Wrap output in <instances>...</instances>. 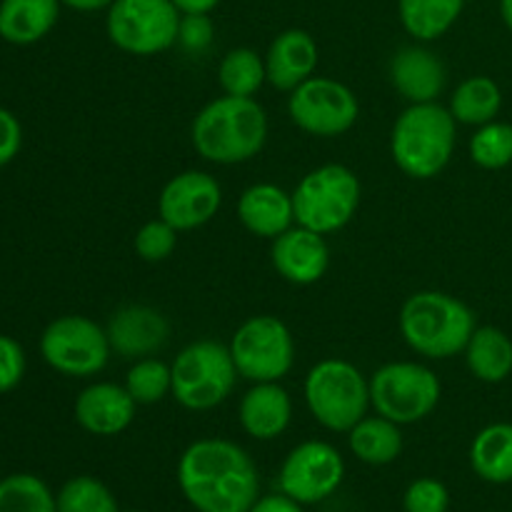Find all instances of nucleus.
Instances as JSON below:
<instances>
[{"label": "nucleus", "instance_id": "f8f14e48", "mask_svg": "<svg viewBox=\"0 0 512 512\" xmlns=\"http://www.w3.org/2000/svg\"><path fill=\"white\" fill-rule=\"evenodd\" d=\"M288 115L300 130L318 138H338L348 133L360 115V103L345 83L313 75L290 90Z\"/></svg>", "mask_w": 512, "mask_h": 512}, {"label": "nucleus", "instance_id": "473e14b6", "mask_svg": "<svg viewBox=\"0 0 512 512\" xmlns=\"http://www.w3.org/2000/svg\"><path fill=\"white\" fill-rule=\"evenodd\" d=\"M135 253L145 260V263H160L168 260L178 248V230L163 218L148 220L143 228L135 233Z\"/></svg>", "mask_w": 512, "mask_h": 512}, {"label": "nucleus", "instance_id": "39448f33", "mask_svg": "<svg viewBox=\"0 0 512 512\" xmlns=\"http://www.w3.org/2000/svg\"><path fill=\"white\" fill-rule=\"evenodd\" d=\"M310 415L333 433H348L368 415L370 380L348 360L328 358L313 365L303 385Z\"/></svg>", "mask_w": 512, "mask_h": 512}, {"label": "nucleus", "instance_id": "9d476101", "mask_svg": "<svg viewBox=\"0 0 512 512\" xmlns=\"http://www.w3.org/2000/svg\"><path fill=\"white\" fill-rule=\"evenodd\" d=\"M108 38L130 55H158L178 43L180 10L173 0H113Z\"/></svg>", "mask_w": 512, "mask_h": 512}, {"label": "nucleus", "instance_id": "5701e85b", "mask_svg": "<svg viewBox=\"0 0 512 512\" xmlns=\"http://www.w3.org/2000/svg\"><path fill=\"white\" fill-rule=\"evenodd\" d=\"M463 353L470 375L480 383L498 385L512 375V340L495 325L475 328Z\"/></svg>", "mask_w": 512, "mask_h": 512}, {"label": "nucleus", "instance_id": "423d86ee", "mask_svg": "<svg viewBox=\"0 0 512 512\" xmlns=\"http://www.w3.org/2000/svg\"><path fill=\"white\" fill-rule=\"evenodd\" d=\"M360 180L348 165L328 163L310 170L293 190L295 223L320 235L338 233L355 218Z\"/></svg>", "mask_w": 512, "mask_h": 512}, {"label": "nucleus", "instance_id": "6e6552de", "mask_svg": "<svg viewBox=\"0 0 512 512\" xmlns=\"http://www.w3.org/2000/svg\"><path fill=\"white\" fill-rule=\"evenodd\" d=\"M443 385L428 365L388 363L370 378V405L375 413L398 425H413L428 418L440 403Z\"/></svg>", "mask_w": 512, "mask_h": 512}, {"label": "nucleus", "instance_id": "a211bd4d", "mask_svg": "<svg viewBox=\"0 0 512 512\" xmlns=\"http://www.w3.org/2000/svg\"><path fill=\"white\" fill-rule=\"evenodd\" d=\"M318 58L320 50L313 35L298 28L283 30L280 35H275L268 53H265L268 83L273 88L290 93L308 78H313L315 68H318Z\"/></svg>", "mask_w": 512, "mask_h": 512}, {"label": "nucleus", "instance_id": "7ed1b4c3", "mask_svg": "<svg viewBox=\"0 0 512 512\" xmlns=\"http://www.w3.org/2000/svg\"><path fill=\"white\" fill-rule=\"evenodd\" d=\"M458 143V120L445 105L410 103L390 133V155L408 178L430 180L445 170Z\"/></svg>", "mask_w": 512, "mask_h": 512}, {"label": "nucleus", "instance_id": "aec40b11", "mask_svg": "<svg viewBox=\"0 0 512 512\" xmlns=\"http://www.w3.org/2000/svg\"><path fill=\"white\" fill-rule=\"evenodd\" d=\"M238 218L248 233L275 240L295 223L293 193L273 183L250 185L238 200Z\"/></svg>", "mask_w": 512, "mask_h": 512}, {"label": "nucleus", "instance_id": "393cba45", "mask_svg": "<svg viewBox=\"0 0 512 512\" xmlns=\"http://www.w3.org/2000/svg\"><path fill=\"white\" fill-rule=\"evenodd\" d=\"M348 445L365 465H390L403 453V433L398 423L383 415H365L353 430H348Z\"/></svg>", "mask_w": 512, "mask_h": 512}, {"label": "nucleus", "instance_id": "a19ab883", "mask_svg": "<svg viewBox=\"0 0 512 512\" xmlns=\"http://www.w3.org/2000/svg\"><path fill=\"white\" fill-rule=\"evenodd\" d=\"M500 15H503V23L508 25L512 33V0H500Z\"/></svg>", "mask_w": 512, "mask_h": 512}, {"label": "nucleus", "instance_id": "dca6fc26", "mask_svg": "<svg viewBox=\"0 0 512 512\" xmlns=\"http://www.w3.org/2000/svg\"><path fill=\"white\" fill-rule=\"evenodd\" d=\"M105 333L115 353L140 360L168 343L170 323L150 305H125L110 315Z\"/></svg>", "mask_w": 512, "mask_h": 512}, {"label": "nucleus", "instance_id": "f3484780", "mask_svg": "<svg viewBox=\"0 0 512 512\" xmlns=\"http://www.w3.org/2000/svg\"><path fill=\"white\" fill-rule=\"evenodd\" d=\"M138 403L125 385L93 383L75 398V420L90 435L110 438L130 428Z\"/></svg>", "mask_w": 512, "mask_h": 512}, {"label": "nucleus", "instance_id": "ddd939ff", "mask_svg": "<svg viewBox=\"0 0 512 512\" xmlns=\"http://www.w3.org/2000/svg\"><path fill=\"white\" fill-rule=\"evenodd\" d=\"M345 478V460L330 443L305 440L288 453L280 468V493L300 505H315L330 498Z\"/></svg>", "mask_w": 512, "mask_h": 512}, {"label": "nucleus", "instance_id": "72a5a7b5", "mask_svg": "<svg viewBox=\"0 0 512 512\" xmlns=\"http://www.w3.org/2000/svg\"><path fill=\"white\" fill-rule=\"evenodd\" d=\"M405 512H448L450 493L440 480L418 478L403 495Z\"/></svg>", "mask_w": 512, "mask_h": 512}, {"label": "nucleus", "instance_id": "7c9ffc66", "mask_svg": "<svg viewBox=\"0 0 512 512\" xmlns=\"http://www.w3.org/2000/svg\"><path fill=\"white\" fill-rule=\"evenodd\" d=\"M125 390L138 405H155L173 393V370L158 358H140L125 375Z\"/></svg>", "mask_w": 512, "mask_h": 512}, {"label": "nucleus", "instance_id": "a878e982", "mask_svg": "<svg viewBox=\"0 0 512 512\" xmlns=\"http://www.w3.org/2000/svg\"><path fill=\"white\" fill-rule=\"evenodd\" d=\"M500 108H503V90L488 75L465 78L455 88V93L450 95L448 105V110L458 123L475 125V128L498 118Z\"/></svg>", "mask_w": 512, "mask_h": 512}, {"label": "nucleus", "instance_id": "f704fd0d", "mask_svg": "<svg viewBox=\"0 0 512 512\" xmlns=\"http://www.w3.org/2000/svg\"><path fill=\"white\" fill-rule=\"evenodd\" d=\"M215 38L213 20L208 13H188L180 18L178 28V43L188 53H205Z\"/></svg>", "mask_w": 512, "mask_h": 512}, {"label": "nucleus", "instance_id": "2f4dec72", "mask_svg": "<svg viewBox=\"0 0 512 512\" xmlns=\"http://www.w3.org/2000/svg\"><path fill=\"white\" fill-rule=\"evenodd\" d=\"M55 498H58V512H120L118 500L108 485L93 475L70 478Z\"/></svg>", "mask_w": 512, "mask_h": 512}, {"label": "nucleus", "instance_id": "ea45409f", "mask_svg": "<svg viewBox=\"0 0 512 512\" xmlns=\"http://www.w3.org/2000/svg\"><path fill=\"white\" fill-rule=\"evenodd\" d=\"M65 3L68 8L73 10H83V13H93V10H103L113 5V0H60Z\"/></svg>", "mask_w": 512, "mask_h": 512}, {"label": "nucleus", "instance_id": "f03ea898", "mask_svg": "<svg viewBox=\"0 0 512 512\" xmlns=\"http://www.w3.org/2000/svg\"><path fill=\"white\" fill-rule=\"evenodd\" d=\"M190 138L200 158L210 163H245L255 158L268 140V115L255 98L223 95L195 115Z\"/></svg>", "mask_w": 512, "mask_h": 512}, {"label": "nucleus", "instance_id": "9b49d317", "mask_svg": "<svg viewBox=\"0 0 512 512\" xmlns=\"http://www.w3.org/2000/svg\"><path fill=\"white\" fill-rule=\"evenodd\" d=\"M110 340L105 328L85 315H63L40 335V355L45 363L68 378H90L108 365Z\"/></svg>", "mask_w": 512, "mask_h": 512}, {"label": "nucleus", "instance_id": "bb28decb", "mask_svg": "<svg viewBox=\"0 0 512 512\" xmlns=\"http://www.w3.org/2000/svg\"><path fill=\"white\" fill-rule=\"evenodd\" d=\"M463 8L465 0H398L400 23L423 43L448 33L463 15Z\"/></svg>", "mask_w": 512, "mask_h": 512}, {"label": "nucleus", "instance_id": "4c0bfd02", "mask_svg": "<svg viewBox=\"0 0 512 512\" xmlns=\"http://www.w3.org/2000/svg\"><path fill=\"white\" fill-rule=\"evenodd\" d=\"M250 512H303V505L298 500H293L285 493L275 495H263V498L255 500V505Z\"/></svg>", "mask_w": 512, "mask_h": 512}, {"label": "nucleus", "instance_id": "0eeeda50", "mask_svg": "<svg viewBox=\"0 0 512 512\" xmlns=\"http://www.w3.org/2000/svg\"><path fill=\"white\" fill-rule=\"evenodd\" d=\"M173 370V398L185 410H213L233 395L238 368L230 348L215 340H198L178 353Z\"/></svg>", "mask_w": 512, "mask_h": 512}, {"label": "nucleus", "instance_id": "e433bc0d", "mask_svg": "<svg viewBox=\"0 0 512 512\" xmlns=\"http://www.w3.org/2000/svg\"><path fill=\"white\" fill-rule=\"evenodd\" d=\"M23 145V128L8 108H0V168L13 163Z\"/></svg>", "mask_w": 512, "mask_h": 512}, {"label": "nucleus", "instance_id": "1a4fd4ad", "mask_svg": "<svg viewBox=\"0 0 512 512\" xmlns=\"http://www.w3.org/2000/svg\"><path fill=\"white\" fill-rule=\"evenodd\" d=\"M228 348L238 375L250 383H280L295 363L293 333L275 315L245 320Z\"/></svg>", "mask_w": 512, "mask_h": 512}, {"label": "nucleus", "instance_id": "f257e3e1", "mask_svg": "<svg viewBox=\"0 0 512 512\" xmlns=\"http://www.w3.org/2000/svg\"><path fill=\"white\" fill-rule=\"evenodd\" d=\"M178 485L198 512H250L260 498L253 458L233 440L203 438L185 448Z\"/></svg>", "mask_w": 512, "mask_h": 512}, {"label": "nucleus", "instance_id": "c756f323", "mask_svg": "<svg viewBox=\"0 0 512 512\" xmlns=\"http://www.w3.org/2000/svg\"><path fill=\"white\" fill-rule=\"evenodd\" d=\"M470 160L483 170H503L512 165V123L490 120L470 138Z\"/></svg>", "mask_w": 512, "mask_h": 512}, {"label": "nucleus", "instance_id": "20e7f679", "mask_svg": "<svg viewBox=\"0 0 512 512\" xmlns=\"http://www.w3.org/2000/svg\"><path fill=\"white\" fill-rule=\"evenodd\" d=\"M400 333L410 350L430 360H448L463 353L475 333V313L440 290H420L400 308Z\"/></svg>", "mask_w": 512, "mask_h": 512}, {"label": "nucleus", "instance_id": "cd10ccee", "mask_svg": "<svg viewBox=\"0 0 512 512\" xmlns=\"http://www.w3.org/2000/svg\"><path fill=\"white\" fill-rule=\"evenodd\" d=\"M218 83L225 95L253 98L263 88V83H268L265 58H260L253 48H233L220 60Z\"/></svg>", "mask_w": 512, "mask_h": 512}, {"label": "nucleus", "instance_id": "412c9836", "mask_svg": "<svg viewBox=\"0 0 512 512\" xmlns=\"http://www.w3.org/2000/svg\"><path fill=\"white\" fill-rule=\"evenodd\" d=\"M240 425L255 440H275L293 420V400L280 383H255L238 408Z\"/></svg>", "mask_w": 512, "mask_h": 512}, {"label": "nucleus", "instance_id": "4be33fe9", "mask_svg": "<svg viewBox=\"0 0 512 512\" xmlns=\"http://www.w3.org/2000/svg\"><path fill=\"white\" fill-rule=\"evenodd\" d=\"M58 15L60 0H3L0 38L13 45H33L53 30Z\"/></svg>", "mask_w": 512, "mask_h": 512}, {"label": "nucleus", "instance_id": "58836bf2", "mask_svg": "<svg viewBox=\"0 0 512 512\" xmlns=\"http://www.w3.org/2000/svg\"><path fill=\"white\" fill-rule=\"evenodd\" d=\"M175 8L183 15L188 13H210V10L218 8L220 0H173Z\"/></svg>", "mask_w": 512, "mask_h": 512}, {"label": "nucleus", "instance_id": "c9c22d12", "mask_svg": "<svg viewBox=\"0 0 512 512\" xmlns=\"http://www.w3.org/2000/svg\"><path fill=\"white\" fill-rule=\"evenodd\" d=\"M25 375V353L18 340L0 335V395L18 388Z\"/></svg>", "mask_w": 512, "mask_h": 512}, {"label": "nucleus", "instance_id": "4468645a", "mask_svg": "<svg viewBox=\"0 0 512 512\" xmlns=\"http://www.w3.org/2000/svg\"><path fill=\"white\" fill-rule=\"evenodd\" d=\"M223 205V188L203 170H185L165 183L158 198L160 218L168 220L178 233L210 223Z\"/></svg>", "mask_w": 512, "mask_h": 512}, {"label": "nucleus", "instance_id": "6ab92c4d", "mask_svg": "<svg viewBox=\"0 0 512 512\" xmlns=\"http://www.w3.org/2000/svg\"><path fill=\"white\" fill-rule=\"evenodd\" d=\"M445 65L433 50L410 45L390 60V83L410 103H433L445 88Z\"/></svg>", "mask_w": 512, "mask_h": 512}, {"label": "nucleus", "instance_id": "2eb2a0df", "mask_svg": "<svg viewBox=\"0 0 512 512\" xmlns=\"http://www.w3.org/2000/svg\"><path fill=\"white\" fill-rule=\"evenodd\" d=\"M270 260L280 278L293 285H313L328 273L330 248L315 230L293 225L273 240Z\"/></svg>", "mask_w": 512, "mask_h": 512}, {"label": "nucleus", "instance_id": "b1692460", "mask_svg": "<svg viewBox=\"0 0 512 512\" xmlns=\"http://www.w3.org/2000/svg\"><path fill=\"white\" fill-rule=\"evenodd\" d=\"M470 468L490 485L512 483V423H493L475 435Z\"/></svg>", "mask_w": 512, "mask_h": 512}, {"label": "nucleus", "instance_id": "c85d7f7f", "mask_svg": "<svg viewBox=\"0 0 512 512\" xmlns=\"http://www.w3.org/2000/svg\"><path fill=\"white\" fill-rule=\"evenodd\" d=\"M0 512H58V498L38 475L15 473L0 480Z\"/></svg>", "mask_w": 512, "mask_h": 512}]
</instances>
